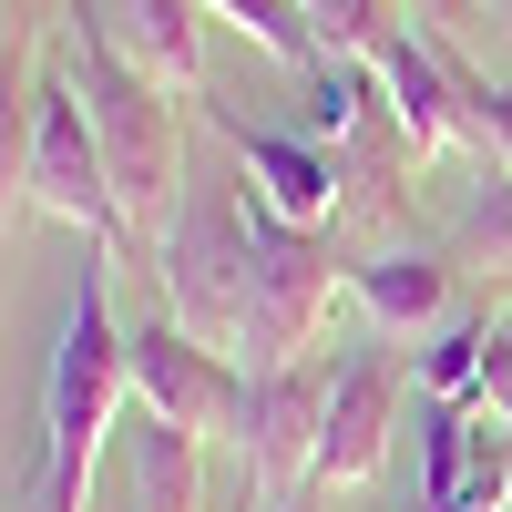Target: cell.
<instances>
[{"instance_id":"obj_1","label":"cell","mask_w":512,"mask_h":512,"mask_svg":"<svg viewBox=\"0 0 512 512\" xmlns=\"http://www.w3.org/2000/svg\"><path fill=\"white\" fill-rule=\"evenodd\" d=\"M62 72H72V93L82 113H93V134H103V164H113V195H123V256H164V226H175V205H185V113H175V82H154L144 62H123L113 52V31L93 11H72V41H62Z\"/></svg>"},{"instance_id":"obj_2","label":"cell","mask_w":512,"mask_h":512,"mask_svg":"<svg viewBox=\"0 0 512 512\" xmlns=\"http://www.w3.org/2000/svg\"><path fill=\"white\" fill-rule=\"evenodd\" d=\"M338 256H328V226H297L277 216L267 195L246 185V369H287V359H308V338L328 328L338 308Z\"/></svg>"},{"instance_id":"obj_3","label":"cell","mask_w":512,"mask_h":512,"mask_svg":"<svg viewBox=\"0 0 512 512\" xmlns=\"http://www.w3.org/2000/svg\"><path fill=\"white\" fill-rule=\"evenodd\" d=\"M154 287L205 349H236L246 338V185L226 175H185V205L164 226Z\"/></svg>"},{"instance_id":"obj_4","label":"cell","mask_w":512,"mask_h":512,"mask_svg":"<svg viewBox=\"0 0 512 512\" xmlns=\"http://www.w3.org/2000/svg\"><path fill=\"white\" fill-rule=\"evenodd\" d=\"M328 379H338V359H287V369H246V410H236V461H246V482H256V512H277V502H308V492H318Z\"/></svg>"},{"instance_id":"obj_5","label":"cell","mask_w":512,"mask_h":512,"mask_svg":"<svg viewBox=\"0 0 512 512\" xmlns=\"http://www.w3.org/2000/svg\"><path fill=\"white\" fill-rule=\"evenodd\" d=\"M134 410L175 420V431H195V441H236L246 369H236V349H205L175 308H154L134 328Z\"/></svg>"},{"instance_id":"obj_6","label":"cell","mask_w":512,"mask_h":512,"mask_svg":"<svg viewBox=\"0 0 512 512\" xmlns=\"http://www.w3.org/2000/svg\"><path fill=\"white\" fill-rule=\"evenodd\" d=\"M31 205H41V216H62V226H82L103 256H123V195H113V164H103V134H93V113H82L72 72H62V82H41Z\"/></svg>"},{"instance_id":"obj_7","label":"cell","mask_w":512,"mask_h":512,"mask_svg":"<svg viewBox=\"0 0 512 512\" xmlns=\"http://www.w3.org/2000/svg\"><path fill=\"white\" fill-rule=\"evenodd\" d=\"M420 512H512V420L420 400Z\"/></svg>"},{"instance_id":"obj_8","label":"cell","mask_w":512,"mask_h":512,"mask_svg":"<svg viewBox=\"0 0 512 512\" xmlns=\"http://www.w3.org/2000/svg\"><path fill=\"white\" fill-rule=\"evenodd\" d=\"M400 359L390 349H349L338 359V379H328V441H318V492H349V482H369L379 461H390V441H400Z\"/></svg>"},{"instance_id":"obj_9","label":"cell","mask_w":512,"mask_h":512,"mask_svg":"<svg viewBox=\"0 0 512 512\" xmlns=\"http://www.w3.org/2000/svg\"><path fill=\"white\" fill-rule=\"evenodd\" d=\"M216 134L236 144L246 185L267 195L277 216H297V226H328V216H338V154H328V144L277 134V123H246V113H226V103H216Z\"/></svg>"},{"instance_id":"obj_10","label":"cell","mask_w":512,"mask_h":512,"mask_svg":"<svg viewBox=\"0 0 512 512\" xmlns=\"http://www.w3.org/2000/svg\"><path fill=\"white\" fill-rule=\"evenodd\" d=\"M72 11H93L113 31L123 62H144L154 82H175V93H205V0H72Z\"/></svg>"},{"instance_id":"obj_11","label":"cell","mask_w":512,"mask_h":512,"mask_svg":"<svg viewBox=\"0 0 512 512\" xmlns=\"http://www.w3.org/2000/svg\"><path fill=\"white\" fill-rule=\"evenodd\" d=\"M369 72H379V93H390V113H400V134H410V154H420V164L451 154L461 134H472V103H461V82L441 72V52H431L420 31H400ZM472 144H482V134H472Z\"/></svg>"},{"instance_id":"obj_12","label":"cell","mask_w":512,"mask_h":512,"mask_svg":"<svg viewBox=\"0 0 512 512\" xmlns=\"http://www.w3.org/2000/svg\"><path fill=\"white\" fill-rule=\"evenodd\" d=\"M349 297H359L390 338H431V328H451L461 267L431 256V246H390V256H359V267H349Z\"/></svg>"},{"instance_id":"obj_13","label":"cell","mask_w":512,"mask_h":512,"mask_svg":"<svg viewBox=\"0 0 512 512\" xmlns=\"http://www.w3.org/2000/svg\"><path fill=\"white\" fill-rule=\"evenodd\" d=\"M123 492H134V512H205V441L134 410L123 420Z\"/></svg>"},{"instance_id":"obj_14","label":"cell","mask_w":512,"mask_h":512,"mask_svg":"<svg viewBox=\"0 0 512 512\" xmlns=\"http://www.w3.org/2000/svg\"><path fill=\"white\" fill-rule=\"evenodd\" d=\"M31 134H41V72H31V31L0 41V216L31 195Z\"/></svg>"},{"instance_id":"obj_15","label":"cell","mask_w":512,"mask_h":512,"mask_svg":"<svg viewBox=\"0 0 512 512\" xmlns=\"http://www.w3.org/2000/svg\"><path fill=\"white\" fill-rule=\"evenodd\" d=\"M482 338H492V318H451V328L431 338V359H420V400L482 410Z\"/></svg>"},{"instance_id":"obj_16","label":"cell","mask_w":512,"mask_h":512,"mask_svg":"<svg viewBox=\"0 0 512 512\" xmlns=\"http://www.w3.org/2000/svg\"><path fill=\"white\" fill-rule=\"evenodd\" d=\"M451 246H461V267H502V277H512V164L461 205V236H451Z\"/></svg>"},{"instance_id":"obj_17","label":"cell","mask_w":512,"mask_h":512,"mask_svg":"<svg viewBox=\"0 0 512 512\" xmlns=\"http://www.w3.org/2000/svg\"><path fill=\"white\" fill-rule=\"evenodd\" d=\"M400 11H410L420 41H451V52H472V31H482L492 0H400Z\"/></svg>"},{"instance_id":"obj_18","label":"cell","mask_w":512,"mask_h":512,"mask_svg":"<svg viewBox=\"0 0 512 512\" xmlns=\"http://www.w3.org/2000/svg\"><path fill=\"white\" fill-rule=\"evenodd\" d=\"M0 21H11V0H0ZM0 41H11V31H0Z\"/></svg>"},{"instance_id":"obj_19","label":"cell","mask_w":512,"mask_h":512,"mask_svg":"<svg viewBox=\"0 0 512 512\" xmlns=\"http://www.w3.org/2000/svg\"><path fill=\"white\" fill-rule=\"evenodd\" d=\"M277 512H308V502H277Z\"/></svg>"}]
</instances>
